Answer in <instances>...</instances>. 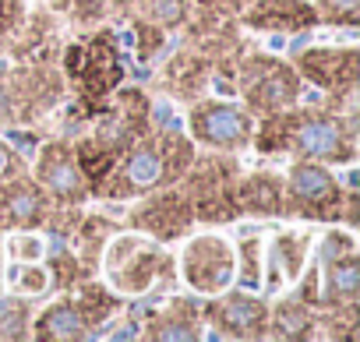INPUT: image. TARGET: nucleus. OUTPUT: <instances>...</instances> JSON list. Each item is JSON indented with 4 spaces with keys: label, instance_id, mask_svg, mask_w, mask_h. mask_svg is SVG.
<instances>
[{
    "label": "nucleus",
    "instance_id": "f257e3e1",
    "mask_svg": "<svg viewBox=\"0 0 360 342\" xmlns=\"http://www.w3.org/2000/svg\"><path fill=\"white\" fill-rule=\"evenodd\" d=\"M356 124L342 120L339 113H321V110H300V113H272L269 124L258 134L262 152H297L304 159L332 162V166H349L356 155Z\"/></svg>",
    "mask_w": 360,
    "mask_h": 342
},
{
    "label": "nucleus",
    "instance_id": "f03ea898",
    "mask_svg": "<svg viewBox=\"0 0 360 342\" xmlns=\"http://www.w3.org/2000/svg\"><path fill=\"white\" fill-rule=\"evenodd\" d=\"M195 148L176 127H162L141 141H131L113 177L106 180L110 198H145L166 184H173L191 166Z\"/></svg>",
    "mask_w": 360,
    "mask_h": 342
},
{
    "label": "nucleus",
    "instance_id": "7ed1b4c3",
    "mask_svg": "<svg viewBox=\"0 0 360 342\" xmlns=\"http://www.w3.org/2000/svg\"><path fill=\"white\" fill-rule=\"evenodd\" d=\"M349 191V188H346ZM346 191L335 173L318 159H297L283 180V216L297 219H339L346 209Z\"/></svg>",
    "mask_w": 360,
    "mask_h": 342
},
{
    "label": "nucleus",
    "instance_id": "20e7f679",
    "mask_svg": "<svg viewBox=\"0 0 360 342\" xmlns=\"http://www.w3.org/2000/svg\"><path fill=\"white\" fill-rule=\"evenodd\" d=\"M117 310V296H110L99 286H85L82 293L50 303L36 324L32 335L39 342H75V338H92L99 335V324Z\"/></svg>",
    "mask_w": 360,
    "mask_h": 342
},
{
    "label": "nucleus",
    "instance_id": "39448f33",
    "mask_svg": "<svg viewBox=\"0 0 360 342\" xmlns=\"http://www.w3.org/2000/svg\"><path fill=\"white\" fill-rule=\"evenodd\" d=\"M240 88H244V99H248V106H244L248 113L272 117V113L297 106L300 74L276 57H251L240 71Z\"/></svg>",
    "mask_w": 360,
    "mask_h": 342
},
{
    "label": "nucleus",
    "instance_id": "423d86ee",
    "mask_svg": "<svg viewBox=\"0 0 360 342\" xmlns=\"http://www.w3.org/2000/svg\"><path fill=\"white\" fill-rule=\"evenodd\" d=\"M188 131L198 145H205L212 152H240L255 141L251 113L237 103H219V99H205V103L191 106Z\"/></svg>",
    "mask_w": 360,
    "mask_h": 342
},
{
    "label": "nucleus",
    "instance_id": "0eeeda50",
    "mask_svg": "<svg viewBox=\"0 0 360 342\" xmlns=\"http://www.w3.org/2000/svg\"><path fill=\"white\" fill-rule=\"evenodd\" d=\"M233 268H237V251L219 233H202L180 251V279L202 296L223 293L233 279Z\"/></svg>",
    "mask_w": 360,
    "mask_h": 342
},
{
    "label": "nucleus",
    "instance_id": "6e6552de",
    "mask_svg": "<svg viewBox=\"0 0 360 342\" xmlns=\"http://www.w3.org/2000/svg\"><path fill=\"white\" fill-rule=\"evenodd\" d=\"M36 184L43 188L46 198H53L57 205H82L92 188H89V177H85V169L75 155V148H68L64 141H53L39 152L36 159Z\"/></svg>",
    "mask_w": 360,
    "mask_h": 342
},
{
    "label": "nucleus",
    "instance_id": "1a4fd4ad",
    "mask_svg": "<svg viewBox=\"0 0 360 342\" xmlns=\"http://www.w3.org/2000/svg\"><path fill=\"white\" fill-rule=\"evenodd\" d=\"M205 321L212 324V335H219V338H265L269 335V303L262 296L226 293L205 307Z\"/></svg>",
    "mask_w": 360,
    "mask_h": 342
},
{
    "label": "nucleus",
    "instance_id": "9d476101",
    "mask_svg": "<svg viewBox=\"0 0 360 342\" xmlns=\"http://www.w3.org/2000/svg\"><path fill=\"white\" fill-rule=\"evenodd\" d=\"M297 74L318 88L342 92L356 85V46H311L297 53Z\"/></svg>",
    "mask_w": 360,
    "mask_h": 342
},
{
    "label": "nucleus",
    "instance_id": "9b49d317",
    "mask_svg": "<svg viewBox=\"0 0 360 342\" xmlns=\"http://www.w3.org/2000/svg\"><path fill=\"white\" fill-rule=\"evenodd\" d=\"M50 223V198L36 180L8 177L0 180V230H36Z\"/></svg>",
    "mask_w": 360,
    "mask_h": 342
},
{
    "label": "nucleus",
    "instance_id": "f8f14e48",
    "mask_svg": "<svg viewBox=\"0 0 360 342\" xmlns=\"http://www.w3.org/2000/svg\"><path fill=\"white\" fill-rule=\"evenodd\" d=\"M195 223V209H191V198L176 195V191H166V195H155L148 198L138 212H134V226L159 237V240H176L184 237Z\"/></svg>",
    "mask_w": 360,
    "mask_h": 342
},
{
    "label": "nucleus",
    "instance_id": "ddd939ff",
    "mask_svg": "<svg viewBox=\"0 0 360 342\" xmlns=\"http://www.w3.org/2000/svg\"><path fill=\"white\" fill-rule=\"evenodd\" d=\"M169 265V258H166V251H159V247H152V244H145V240H138L134 244V251L131 254H124L113 268H106L110 272V282H113V289L117 293H127V296H134V293H145L159 275H162V268Z\"/></svg>",
    "mask_w": 360,
    "mask_h": 342
},
{
    "label": "nucleus",
    "instance_id": "4468645a",
    "mask_svg": "<svg viewBox=\"0 0 360 342\" xmlns=\"http://www.w3.org/2000/svg\"><path fill=\"white\" fill-rule=\"evenodd\" d=\"M307 251H311V233H297V230H286L272 240L269 247V258L262 261V268H269V289H286L290 282L300 279L304 272V261H307Z\"/></svg>",
    "mask_w": 360,
    "mask_h": 342
},
{
    "label": "nucleus",
    "instance_id": "2eb2a0df",
    "mask_svg": "<svg viewBox=\"0 0 360 342\" xmlns=\"http://www.w3.org/2000/svg\"><path fill=\"white\" fill-rule=\"evenodd\" d=\"M71 53L78 57V71H71V74L82 81L85 96H89V99H103V96L117 85V78H120V60H117L113 43H110L106 36H99V39L89 46V60H82V50H71Z\"/></svg>",
    "mask_w": 360,
    "mask_h": 342
},
{
    "label": "nucleus",
    "instance_id": "dca6fc26",
    "mask_svg": "<svg viewBox=\"0 0 360 342\" xmlns=\"http://www.w3.org/2000/svg\"><path fill=\"white\" fill-rule=\"evenodd\" d=\"M233 205L244 216H283V177L251 173L233 184Z\"/></svg>",
    "mask_w": 360,
    "mask_h": 342
},
{
    "label": "nucleus",
    "instance_id": "f3484780",
    "mask_svg": "<svg viewBox=\"0 0 360 342\" xmlns=\"http://www.w3.org/2000/svg\"><path fill=\"white\" fill-rule=\"evenodd\" d=\"M321 296L332 303V310H353V303L360 296V258H356V251L321 265Z\"/></svg>",
    "mask_w": 360,
    "mask_h": 342
},
{
    "label": "nucleus",
    "instance_id": "a211bd4d",
    "mask_svg": "<svg viewBox=\"0 0 360 342\" xmlns=\"http://www.w3.org/2000/svg\"><path fill=\"white\" fill-rule=\"evenodd\" d=\"M244 22L251 29H307L314 25V8L304 0H262L244 15Z\"/></svg>",
    "mask_w": 360,
    "mask_h": 342
},
{
    "label": "nucleus",
    "instance_id": "6ab92c4d",
    "mask_svg": "<svg viewBox=\"0 0 360 342\" xmlns=\"http://www.w3.org/2000/svg\"><path fill=\"white\" fill-rule=\"evenodd\" d=\"M148 338H202V317L191 300H173L162 314L152 317Z\"/></svg>",
    "mask_w": 360,
    "mask_h": 342
},
{
    "label": "nucleus",
    "instance_id": "aec40b11",
    "mask_svg": "<svg viewBox=\"0 0 360 342\" xmlns=\"http://www.w3.org/2000/svg\"><path fill=\"white\" fill-rule=\"evenodd\" d=\"M318 321H314V314H311V303L304 300V296H286L279 307H276V314H269V331L272 335H279V338H304V335H314L311 328H314Z\"/></svg>",
    "mask_w": 360,
    "mask_h": 342
},
{
    "label": "nucleus",
    "instance_id": "412c9836",
    "mask_svg": "<svg viewBox=\"0 0 360 342\" xmlns=\"http://www.w3.org/2000/svg\"><path fill=\"white\" fill-rule=\"evenodd\" d=\"M25 335H29V303L0 293V338H25Z\"/></svg>",
    "mask_w": 360,
    "mask_h": 342
},
{
    "label": "nucleus",
    "instance_id": "4be33fe9",
    "mask_svg": "<svg viewBox=\"0 0 360 342\" xmlns=\"http://www.w3.org/2000/svg\"><path fill=\"white\" fill-rule=\"evenodd\" d=\"M318 18L335 29H356L360 25V0H318Z\"/></svg>",
    "mask_w": 360,
    "mask_h": 342
},
{
    "label": "nucleus",
    "instance_id": "5701e85b",
    "mask_svg": "<svg viewBox=\"0 0 360 342\" xmlns=\"http://www.w3.org/2000/svg\"><path fill=\"white\" fill-rule=\"evenodd\" d=\"M237 254H240V286L255 289L262 282V240L258 237H244Z\"/></svg>",
    "mask_w": 360,
    "mask_h": 342
},
{
    "label": "nucleus",
    "instance_id": "b1692460",
    "mask_svg": "<svg viewBox=\"0 0 360 342\" xmlns=\"http://www.w3.org/2000/svg\"><path fill=\"white\" fill-rule=\"evenodd\" d=\"M353 251H356V240H353V233H349V230H328V233L321 237L318 261H321V265H328V261L346 258V254H353Z\"/></svg>",
    "mask_w": 360,
    "mask_h": 342
},
{
    "label": "nucleus",
    "instance_id": "393cba45",
    "mask_svg": "<svg viewBox=\"0 0 360 342\" xmlns=\"http://www.w3.org/2000/svg\"><path fill=\"white\" fill-rule=\"evenodd\" d=\"M11 286H15L22 296H39V293H46L50 275H46V268H39V265H22V268L11 272Z\"/></svg>",
    "mask_w": 360,
    "mask_h": 342
},
{
    "label": "nucleus",
    "instance_id": "a878e982",
    "mask_svg": "<svg viewBox=\"0 0 360 342\" xmlns=\"http://www.w3.org/2000/svg\"><path fill=\"white\" fill-rule=\"evenodd\" d=\"M8 251H11V258H18V261H36V258H43V240L39 237H32V233H18V237H11V244H8Z\"/></svg>",
    "mask_w": 360,
    "mask_h": 342
},
{
    "label": "nucleus",
    "instance_id": "bb28decb",
    "mask_svg": "<svg viewBox=\"0 0 360 342\" xmlns=\"http://www.w3.org/2000/svg\"><path fill=\"white\" fill-rule=\"evenodd\" d=\"M18 173H25V162H22V155L0 138V180H8V177H18Z\"/></svg>",
    "mask_w": 360,
    "mask_h": 342
},
{
    "label": "nucleus",
    "instance_id": "cd10ccee",
    "mask_svg": "<svg viewBox=\"0 0 360 342\" xmlns=\"http://www.w3.org/2000/svg\"><path fill=\"white\" fill-rule=\"evenodd\" d=\"M22 15V0H0V32L11 29Z\"/></svg>",
    "mask_w": 360,
    "mask_h": 342
}]
</instances>
